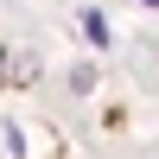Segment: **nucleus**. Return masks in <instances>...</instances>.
<instances>
[{
    "label": "nucleus",
    "mask_w": 159,
    "mask_h": 159,
    "mask_svg": "<svg viewBox=\"0 0 159 159\" xmlns=\"http://www.w3.org/2000/svg\"><path fill=\"white\" fill-rule=\"evenodd\" d=\"M83 32H89V45H108V19L102 13H83Z\"/></svg>",
    "instance_id": "f257e3e1"
},
{
    "label": "nucleus",
    "mask_w": 159,
    "mask_h": 159,
    "mask_svg": "<svg viewBox=\"0 0 159 159\" xmlns=\"http://www.w3.org/2000/svg\"><path fill=\"white\" fill-rule=\"evenodd\" d=\"M140 7H159V0H140Z\"/></svg>",
    "instance_id": "f03ea898"
}]
</instances>
